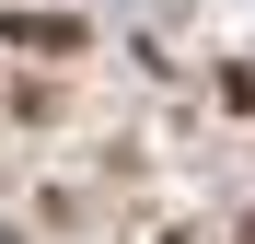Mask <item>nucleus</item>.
<instances>
[{
    "label": "nucleus",
    "instance_id": "1",
    "mask_svg": "<svg viewBox=\"0 0 255 244\" xmlns=\"http://www.w3.org/2000/svg\"><path fill=\"white\" fill-rule=\"evenodd\" d=\"M12 47H35V58H81V23H58V12H12Z\"/></svg>",
    "mask_w": 255,
    "mask_h": 244
}]
</instances>
